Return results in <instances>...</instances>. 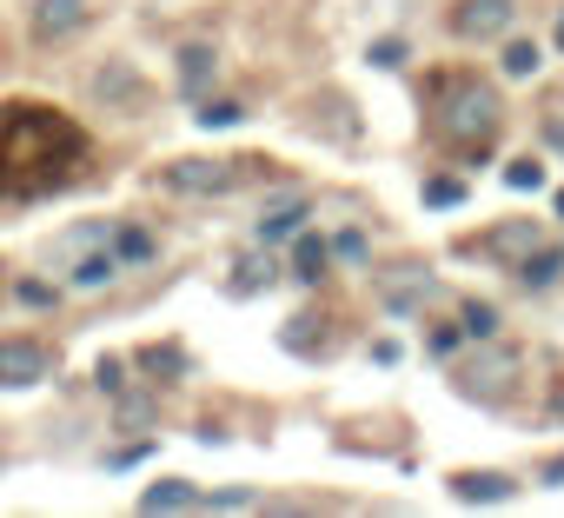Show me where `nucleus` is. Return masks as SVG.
I'll return each mask as SVG.
<instances>
[{"label":"nucleus","mask_w":564,"mask_h":518,"mask_svg":"<svg viewBox=\"0 0 564 518\" xmlns=\"http://www.w3.org/2000/svg\"><path fill=\"white\" fill-rule=\"evenodd\" d=\"M87 166V133L41 100L0 107V199H41L74 186Z\"/></svg>","instance_id":"obj_1"},{"label":"nucleus","mask_w":564,"mask_h":518,"mask_svg":"<svg viewBox=\"0 0 564 518\" xmlns=\"http://www.w3.org/2000/svg\"><path fill=\"white\" fill-rule=\"evenodd\" d=\"M505 127V100L485 87V80H452L432 107V133L452 147V153H485Z\"/></svg>","instance_id":"obj_2"},{"label":"nucleus","mask_w":564,"mask_h":518,"mask_svg":"<svg viewBox=\"0 0 564 518\" xmlns=\"http://www.w3.org/2000/svg\"><path fill=\"white\" fill-rule=\"evenodd\" d=\"M239 166L246 160H173L166 166V186L173 193H232L239 186Z\"/></svg>","instance_id":"obj_3"},{"label":"nucleus","mask_w":564,"mask_h":518,"mask_svg":"<svg viewBox=\"0 0 564 518\" xmlns=\"http://www.w3.org/2000/svg\"><path fill=\"white\" fill-rule=\"evenodd\" d=\"M452 28H458L465 41H498V34L518 28V0H458Z\"/></svg>","instance_id":"obj_4"},{"label":"nucleus","mask_w":564,"mask_h":518,"mask_svg":"<svg viewBox=\"0 0 564 518\" xmlns=\"http://www.w3.org/2000/svg\"><path fill=\"white\" fill-rule=\"evenodd\" d=\"M54 373L41 339H0V386H41Z\"/></svg>","instance_id":"obj_5"},{"label":"nucleus","mask_w":564,"mask_h":518,"mask_svg":"<svg viewBox=\"0 0 564 518\" xmlns=\"http://www.w3.org/2000/svg\"><path fill=\"white\" fill-rule=\"evenodd\" d=\"M34 41H74L87 21H94V8L87 0H34Z\"/></svg>","instance_id":"obj_6"},{"label":"nucleus","mask_w":564,"mask_h":518,"mask_svg":"<svg viewBox=\"0 0 564 518\" xmlns=\"http://www.w3.org/2000/svg\"><path fill=\"white\" fill-rule=\"evenodd\" d=\"M140 505H147V511H193V505H206V498H199L193 485L166 478V485H147V492H140Z\"/></svg>","instance_id":"obj_7"},{"label":"nucleus","mask_w":564,"mask_h":518,"mask_svg":"<svg viewBox=\"0 0 564 518\" xmlns=\"http://www.w3.org/2000/svg\"><path fill=\"white\" fill-rule=\"evenodd\" d=\"M458 498L498 505V498H511V478H505V472H465V478H458Z\"/></svg>","instance_id":"obj_8"},{"label":"nucleus","mask_w":564,"mask_h":518,"mask_svg":"<svg viewBox=\"0 0 564 518\" xmlns=\"http://www.w3.org/2000/svg\"><path fill=\"white\" fill-rule=\"evenodd\" d=\"M300 219H306V199H286L279 213L259 219V239H265V246H272V239H286V233H300Z\"/></svg>","instance_id":"obj_9"},{"label":"nucleus","mask_w":564,"mask_h":518,"mask_svg":"<svg viewBox=\"0 0 564 518\" xmlns=\"http://www.w3.org/2000/svg\"><path fill=\"white\" fill-rule=\"evenodd\" d=\"M557 273H564V252H538V259H524V267H518L524 287H551Z\"/></svg>","instance_id":"obj_10"},{"label":"nucleus","mask_w":564,"mask_h":518,"mask_svg":"<svg viewBox=\"0 0 564 518\" xmlns=\"http://www.w3.org/2000/svg\"><path fill=\"white\" fill-rule=\"evenodd\" d=\"M538 67H544V61H538V41H511V47H505V74H511V80H531Z\"/></svg>","instance_id":"obj_11"},{"label":"nucleus","mask_w":564,"mask_h":518,"mask_svg":"<svg viewBox=\"0 0 564 518\" xmlns=\"http://www.w3.org/2000/svg\"><path fill=\"white\" fill-rule=\"evenodd\" d=\"M206 74H213V47H186V54H180V80H186V87H199Z\"/></svg>","instance_id":"obj_12"},{"label":"nucleus","mask_w":564,"mask_h":518,"mask_svg":"<svg viewBox=\"0 0 564 518\" xmlns=\"http://www.w3.org/2000/svg\"><path fill=\"white\" fill-rule=\"evenodd\" d=\"M505 186L538 193V186H544V166H538V160H511V166H505Z\"/></svg>","instance_id":"obj_13"},{"label":"nucleus","mask_w":564,"mask_h":518,"mask_svg":"<svg viewBox=\"0 0 564 518\" xmlns=\"http://www.w3.org/2000/svg\"><path fill=\"white\" fill-rule=\"evenodd\" d=\"M246 120V107H232V100H206L199 107V127H239Z\"/></svg>","instance_id":"obj_14"},{"label":"nucleus","mask_w":564,"mask_h":518,"mask_svg":"<svg viewBox=\"0 0 564 518\" xmlns=\"http://www.w3.org/2000/svg\"><path fill=\"white\" fill-rule=\"evenodd\" d=\"M113 273H120V267H113V252H107V259H80V273H74V287H107Z\"/></svg>","instance_id":"obj_15"},{"label":"nucleus","mask_w":564,"mask_h":518,"mask_svg":"<svg viewBox=\"0 0 564 518\" xmlns=\"http://www.w3.org/2000/svg\"><path fill=\"white\" fill-rule=\"evenodd\" d=\"M465 333H471V339H491V333H498V313L471 300V306H465Z\"/></svg>","instance_id":"obj_16"},{"label":"nucleus","mask_w":564,"mask_h":518,"mask_svg":"<svg viewBox=\"0 0 564 518\" xmlns=\"http://www.w3.org/2000/svg\"><path fill=\"white\" fill-rule=\"evenodd\" d=\"M326 273V246L319 239H300V280H319Z\"/></svg>","instance_id":"obj_17"},{"label":"nucleus","mask_w":564,"mask_h":518,"mask_svg":"<svg viewBox=\"0 0 564 518\" xmlns=\"http://www.w3.org/2000/svg\"><path fill=\"white\" fill-rule=\"evenodd\" d=\"M147 252H153V239H147L140 226H127V233H120V259H147Z\"/></svg>","instance_id":"obj_18"},{"label":"nucleus","mask_w":564,"mask_h":518,"mask_svg":"<svg viewBox=\"0 0 564 518\" xmlns=\"http://www.w3.org/2000/svg\"><path fill=\"white\" fill-rule=\"evenodd\" d=\"M458 193H465L458 180H432V186H425V199H432V206H458Z\"/></svg>","instance_id":"obj_19"},{"label":"nucleus","mask_w":564,"mask_h":518,"mask_svg":"<svg viewBox=\"0 0 564 518\" xmlns=\"http://www.w3.org/2000/svg\"><path fill=\"white\" fill-rule=\"evenodd\" d=\"M399 54H405L399 41H379V47H372V61H379V67H399Z\"/></svg>","instance_id":"obj_20"},{"label":"nucleus","mask_w":564,"mask_h":518,"mask_svg":"<svg viewBox=\"0 0 564 518\" xmlns=\"http://www.w3.org/2000/svg\"><path fill=\"white\" fill-rule=\"evenodd\" d=\"M557 47H564V14H557Z\"/></svg>","instance_id":"obj_21"},{"label":"nucleus","mask_w":564,"mask_h":518,"mask_svg":"<svg viewBox=\"0 0 564 518\" xmlns=\"http://www.w3.org/2000/svg\"><path fill=\"white\" fill-rule=\"evenodd\" d=\"M557 213H564V193H557Z\"/></svg>","instance_id":"obj_22"}]
</instances>
